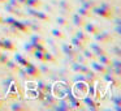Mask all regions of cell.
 I'll return each mask as SVG.
<instances>
[{
  "label": "cell",
  "instance_id": "6da1fadb",
  "mask_svg": "<svg viewBox=\"0 0 121 111\" xmlns=\"http://www.w3.org/2000/svg\"><path fill=\"white\" fill-rule=\"evenodd\" d=\"M96 16H100L103 18H107V20H113L115 18V11H113V7L111 5L108 1H103L100 5H96L92 8V11Z\"/></svg>",
  "mask_w": 121,
  "mask_h": 111
},
{
  "label": "cell",
  "instance_id": "b9f144b4",
  "mask_svg": "<svg viewBox=\"0 0 121 111\" xmlns=\"http://www.w3.org/2000/svg\"><path fill=\"white\" fill-rule=\"evenodd\" d=\"M39 71H40V73H42V74H47V73H50V69H48L46 65L40 67V68H39Z\"/></svg>",
  "mask_w": 121,
  "mask_h": 111
},
{
  "label": "cell",
  "instance_id": "1f68e13d",
  "mask_svg": "<svg viewBox=\"0 0 121 111\" xmlns=\"http://www.w3.org/2000/svg\"><path fill=\"white\" fill-rule=\"evenodd\" d=\"M77 13H78L79 16L85 17V18H91V17H92V12L90 11V9L83 8V7H81V8H79L78 11H77Z\"/></svg>",
  "mask_w": 121,
  "mask_h": 111
},
{
  "label": "cell",
  "instance_id": "d6986e66",
  "mask_svg": "<svg viewBox=\"0 0 121 111\" xmlns=\"http://www.w3.org/2000/svg\"><path fill=\"white\" fill-rule=\"evenodd\" d=\"M89 48H90V50H91L96 56H99V55H104V54H108V52H107V50H105V48H103L98 42H96V43H90Z\"/></svg>",
  "mask_w": 121,
  "mask_h": 111
},
{
  "label": "cell",
  "instance_id": "5b68a950",
  "mask_svg": "<svg viewBox=\"0 0 121 111\" xmlns=\"http://www.w3.org/2000/svg\"><path fill=\"white\" fill-rule=\"evenodd\" d=\"M94 38L99 45H107V43L113 42V35L109 32H99L94 35Z\"/></svg>",
  "mask_w": 121,
  "mask_h": 111
},
{
  "label": "cell",
  "instance_id": "5bb4252c",
  "mask_svg": "<svg viewBox=\"0 0 121 111\" xmlns=\"http://www.w3.org/2000/svg\"><path fill=\"white\" fill-rule=\"evenodd\" d=\"M9 110H12V111H26V110H30V107L25 102H22V101H14L13 103L9 105Z\"/></svg>",
  "mask_w": 121,
  "mask_h": 111
},
{
  "label": "cell",
  "instance_id": "e575fe53",
  "mask_svg": "<svg viewBox=\"0 0 121 111\" xmlns=\"http://www.w3.org/2000/svg\"><path fill=\"white\" fill-rule=\"evenodd\" d=\"M51 35L55 37L56 39H65V34H64L61 30H59V29H52L51 30Z\"/></svg>",
  "mask_w": 121,
  "mask_h": 111
},
{
  "label": "cell",
  "instance_id": "f35d334b",
  "mask_svg": "<svg viewBox=\"0 0 121 111\" xmlns=\"http://www.w3.org/2000/svg\"><path fill=\"white\" fill-rule=\"evenodd\" d=\"M33 55H34V56H35V58H37L39 61H42V63H43V52H42V51H38V50H35Z\"/></svg>",
  "mask_w": 121,
  "mask_h": 111
},
{
  "label": "cell",
  "instance_id": "8992f818",
  "mask_svg": "<svg viewBox=\"0 0 121 111\" xmlns=\"http://www.w3.org/2000/svg\"><path fill=\"white\" fill-rule=\"evenodd\" d=\"M82 102L89 110H100V101H96L94 97L86 95L82 98Z\"/></svg>",
  "mask_w": 121,
  "mask_h": 111
},
{
  "label": "cell",
  "instance_id": "30bf717a",
  "mask_svg": "<svg viewBox=\"0 0 121 111\" xmlns=\"http://www.w3.org/2000/svg\"><path fill=\"white\" fill-rule=\"evenodd\" d=\"M42 103L46 108H53L55 105L57 103V97H55L52 93H47L46 97L42 99Z\"/></svg>",
  "mask_w": 121,
  "mask_h": 111
},
{
  "label": "cell",
  "instance_id": "8d00e7d4",
  "mask_svg": "<svg viewBox=\"0 0 121 111\" xmlns=\"http://www.w3.org/2000/svg\"><path fill=\"white\" fill-rule=\"evenodd\" d=\"M9 59H11V58H9V55L1 52V54H0V65H5V63L9 60Z\"/></svg>",
  "mask_w": 121,
  "mask_h": 111
},
{
  "label": "cell",
  "instance_id": "4dcf8cb0",
  "mask_svg": "<svg viewBox=\"0 0 121 111\" xmlns=\"http://www.w3.org/2000/svg\"><path fill=\"white\" fill-rule=\"evenodd\" d=\"M35 18H38L39 21H42V22H50L51 21V18H50V16H48L46 12H39V11H37V13H35Z\"/></svg>",
  "mask_w": 121,
  "mask_h": 111
},
{
  "label": "cell",
  "instance_id": "60d3db41",
  "mask_svg": "<svg viewBox=\"0 0 121 111\" xmlns=\"http://www.w3.org/2000/svg\"><path fill=\"white\" fill-rule=\"evenodd\" d=\"M5 106H7V98L5 97H1V98H0V110L4 108Z\"/></svg>",
  "mask_w": 121,
  "mask_h": 111
},
{
  "label": "cell",
  "instance_id": "d590c367",
  "mask_svg": "<svg viewBox=\"0 0 121 111\" xmlns=\"http://www.w3.org/2000/svg\"><path fill=\"white\" fill-rule=\"evenodd\" d=\"M24 48H25V51H26L27 54H30V55H33V54H34V51H35V46L33 45L31 42H29V43H25Z\"/></svg>",
  "mask_w": 121,
  "mask_h": 111
},
{
  "label": "cell",
  "instance_id": "f546056e",
  "mask_svg": "<svg viewBox=\"0 0 121 111\" xmlns=\"http://www.w3.org/2000/svg\"><path fill=\"white\" fill-rule=\"evenodd\" d=\"M30 42H31L34 46H38V45H46V41L43 39V38L40 37V35H38V34L31 35V37H30Z\"/></svg>",
  "mask_w": 121,
  "mask_h": 111
},
{
  "label": "cell",
  "instance_id": "ffe728a7",
  "mask_svg": "<svg viewBox=\"0 0 121 111\" xmlns=\"http://www.w3.org/2000/svg\"><path fill=\"white\" fill-rule=\"evenodd\" d=\"M35 89H37V92H42V93H51L52 92V88H51V85H48V84H46V82H43V81H38V84H37V86H35Z\"/></svg>",
  "mask_w": 121,
  "mask_h": 111
},
{
  "label": "cell",
  "instance_id": "83f0119b",
  "mask_svg": "<svg viewBox=\"0 0 121 111\" xmlns=\"http://www.w3.org/2000/svg\"><path fill=\"white\" fill-rule=\"evenodd\" d=\"M72 46H73L74 48H77L78 51H82L85 47H86V43H83L82 41H79L78 38H76L73 35V38H72Z\"/></svg>",
  "mask_w": 121,
  "mask_h": 111
},
{
  "label": "cell",
  "instance_id": "9c48e42d",
  "mask_svg": "<svg viewBox=\"0 0 121 111\" xmlns=\"http://www.w3.org/2000/svg\"><path fill=\"white\" fill-rule=\"evenodd\" d=\"M63 52L65 54L66 56H68V59H70L72 61H74V59H76V56H77V54L78 52H81V51H78L77 48H74L72 45H63Z\"/></svg>",
  "mask_w": 121,
  "mask_h": 111
},
{
  "label": "cell",
  "instance_id": "e0dca14e",
  "mask_svg": "<svg viewBox=\"0 0 121 111\" xmlns=\"http://www.w3.org/2000/svg\"><path fill=\"white\" fill-rule=\"evenodd\" d=\"M25 22L27 24V26H29L30 32L31 33H42L43 30V26L39 24V22H35V21H31V20H24Z\"/></svg>",
  "mask_w": 121,
  "mask_h": 111
},
{
  "label": "cell",
  "instance_id": "d6a6232c",
  "mask_svg": "<svg viewBox=\"0 0 121 111\" xmlns=\"http://www.w3.org/2000/svg\"><path fill=\"white\" fill-rule=\"evenodd\" d=\"M82 4V7L86 9H90V11H92V8L94 7H96V3H95L94 0H79Z\"/></svg>",
  "mask_w": 121,
  "mask_h": 111
},
{
  "label": "cell",
  "instance_id": "9a60e30c",
  "mask_svg": "<svg viewBox=\"0 0 121 111\" xmlns=\"http://www.w3.org/2000/svg\"><path fill=\"white\" fill-rule=\"evenodd\" d=\"M13 26L16 28L20 33H24V34H30V33H31L26 22H25V21H20L18 18H16V21L13 22Z\"/></svg>",
  "mask_w": 121,
  "mask_h": 111
},
{
  "label": "cell",
  "instance_id": "7a4b0ae2",
  "mask_svg": "<svg viewBox=\"0 0 121 111\" xmlns=\"http://www.w3.org/2000/svg\"><path fill=\"white\" fill-rule=\"evenodd\" d=\"M72 94L77 98H83L87 95V84L83 81H77L73 86V92Z\"/></svg>",
  "mask_w": 121,
  "mask_h": 111
},
{
  "label": "cell",
  "instance_id": "ab89813d",
  "mask_svg": "<svg viewBox=\"0 0 121 111\" xmlns=\"http://www.w3.org/2000/svg\"><path fill=\"white\" fill-rule=\"evenodd\" d=\"M112 51L116 54V56H117V58L121 55V48H120V46H118V45H117V46H115V47L112 48Z\"/></svg>",
  "mask_w": 121,
  "mask_h": 111
},
{
  "label": "cell",
  "instance_id": "52a82bcc",
  "mask_svg": "<svg viewBox=\"0 0 121 111\" xmlns=\"http://www.w3.org/2000/svg\"><path fill=\"white\" fill-rule=\"evenodd\" d=\"M25 71H26V73L29 74L30 77H31V80H40L42 79V73H40L39 68H38L35 64L30 63L27 67H25Z\"/></svg>",
  "mask_w": 121,
  "mask_h": 111
},
{
  "label": "cell",
  "instance_id": "2e32d148",
  "mask_svg": "<svg viewBox=\"0 0 121 111\" xmlns=\"http://www.w3.org/2000/svg\"><path fill=\"white\" fill-rule=\"evenodd\" d=\"M72 22H73V25L76 28H78V29H82L83 28V25L87 22V18H85V17L79 16L78 13H74L73 16H72Z\"/></svg>",
  "mask_w": 121,
  "mask_h": 111
},
{
  "label": "cell",
  "instance_id": "277c9868",
  "mask_svg": "<svg viewBox=\"0 0 121 111\" xmlns=\"http://www.w3.org/2000/svg\"><path fill=\"white\" fill-rule=\"evenodd\" d=\"M103 79H104V81H107L108 84L111 85V88L120 89V85H121L120 76H116L115 73H112V72H108V73L103 74Z\"/></svg>",
  "mask_w": 121,
  "mask_h": 111
},
{
  "label": "cell",
  "instance_id": "7c38bea8",
  "mask_svg": "<svg viewBox=\"0 0 121 111\" xmlns=\"http://www.w3.org/2000/svg\"><path fill=\"white\" fill-rule=\"evenodd\" d=\"M82 29L90 35H95V34H98V33L100 32V26H98V25L94 24V22H86Z\"/></svg>",
  "mask_w": 121,
  "mask_h": 111
},
{
  "label": "cell",
  "instance_id": "603a6c76",
  "mask_svg": "<svg viewBox=\"0 0 121 111\" xmlns=\"http://www.w3.org/2000/svg\"><path fill=\"white\" fill-rule=\"evenodd\" d=\"M14 61H16L20 67H22V68H25V67H27L30 64V61L27 60L24 55H21V54H16V55H14Z\"/></svg>",
  "mask_w": 121,
  "mask_h": 111
},
{
  "label": "cell",
  "instance_id": "cb8c5ba5",
  "mask_svg": "<svg viewBox=\"0 0 121 111\" xmlns=\"http://www.w3.org/2000/svg\"><path fill=\"white\" fill-rule=\"evenodd\" d=\"M43 63H48V64H55L57 63V59H56V56L53 55V54H51L50 51H46V52H43Z\"/></svg>",
  "mask_w": 121,
  "mask_h": 111
},
{
  "label": "cell",
  "instance_id": "ee69618b",
  "mask_svg": "<svg viewBox=\"0 0 121 111\" xmlns=\"http://www.w3.org/2000/svg\"><path fill=\"white\" fill-rule=\"evenodd\" d=\"M7 1H8V0H0V4H5Z\"/></svg>",
  "mask_w": 121,
  "mask_h": 111
},
{
  "label": "cell",
  "instance_id": "ba28073f",
  "mask_svg": "<svg viewBox=\"0 0 121 111\" xmlns=\"http://www.w3.org/2000/svg\"><path fill=\"white\" fill-rule=\"evenodd\" d=\"M4 11L8 12L9 14H12L13 17H17V18H26L27 17V14L25 13V12H22L21 9H18V8H14V7L9 5L8 3L4 4Z\"/></svg>",
  "mask_w": 121,
  "mask_h": 111
},
{
  "label": "cell",
  "instance_id": "c3c4849f",
  "mask_svg": "<svg viewBox=\"0 0 121 111\" xmlns=\"http://www.w3.org/2000/svg\"><path fill=\"white\" fill-rule=\"evenodd\" d=\"M0 54H1V50H0Z\"/></svg>",
  "mask_w": 121,
  "mask_h": 111
},
{
  "label": "cell",
  "instance_id": "7402d4cb",
  "mask_svg": "<svg viewBox=\"0 0 121 111\" xmlns=\"http://www.w3.org/2000/svg\"><path fill=\"white\" fill-rule=\"evenodd\" d=\"M96 61H99L100 64H103V65H105V67H111V65H112V59H111V56L108 55V54L96 56Z\"/></svg>",
  "mask_w": 121,
  "mask_h": 111
},
{
  "label": "cell",
  "instance_id": "74e56055",
  "mask_svg": "<svg viewBox=\"0 0 121 111\" xmlns=\"http://www.w3.org/2000/svg\"><path fill=\"white\" fill-rule=\"evenodd\" d=\"M7 3L9 4V5H12V7H14V8H18V9H21L22 8V4L20 3L18 0H8Z\"/></svg>",
  "mask_w": 121,
  "mask_h": 111
},
{
  "label": "cell",
  "instance_id": "4fadbf2b",
  "mask_svg": "<svg viewBox=\"0 0 121 111\" xmlns=\"http://www.w3.org/2000/svg\"><path fill=\"white\" fill-rule=\"evenodd\" d=\"M59 9L63 12V16L68 17V14L73 11V7H72V4L69 3V1H66V0H60V1H59Z\"/></svg>",
  "mask_w": 121,
  "mask_h": 111
},
{
  "label": "cell",
  "instance_id": "f6af8a7d",
  "mask_svg": "<svg viewBox=\"0 0 121 111\" xmlns=\"http://www.w3.org/2000/svg\"><path fill=\"white\" fill-rule=\"evenodd\" d=\"M18 1H20V3L22 4V5H24V4H25V1H26V0H18Z\"/></svg>",
  "mask_w": 121,
  "mask_h": 111
},
{
  "label": "cell",
  "instance_id": "f1b7e54d",
  "mask_svg": "<svg viewBox=\"0 0 121 111\" xmlns=\"http://www.w3.org/2000/svg\"><path fill=\"white\" fill-rule=\"evenodd\" d=\"M81 52H82V55H83L89 61H91V60H96V55H95V54L92 52L91 50H90V48H86V47H85L83 50L81 51Z\"/></svg>",
  "mask_w": 121,
  "mask_h": 111
},
{
  "label": "cell",
  "instance_id": "7bdbcfd3",
  "mask_svg": "<svg viewBox=\"0 0 121 111\" xmlns=\"http://www.w3.org/2000/svg\"><path fill=\"white\" fill-rule=\"evenodd\" d=\"M115 32H116V35H120V34H121V28H120V25H116Z\"/></svg>",
  "mask_w": 121,
  "mask_h": 111
},
{
  "label": "cell",
  "instance_id": "484cf974",
  "mask_svg": "<svg viewBox=\"0 0 121 111\" xmlns=\"http://www.w3.org/2000/svg\"><path fill=\"white\" fill-rule=\"evenodd\" d=\"M4 67H5V68L8 69L9 72H12V73H17V72H18V69H20V65H18V64H17L16 61L11 60V59L7 61Z\"/></svg>",
  "mask_w": 121,
  "mask_h": 111
},
{
  "label": "cell",
  "instance_id": "ac0fdd59",
  "mask_svg": "<svg viewBox=\"0 0 121 111\" xmlns=\"http://www.w3.org/2000/svg\"><path fill=\"white\" fill-rule=\"evenodd\" d=\"M1 50L9 51V52H14L16 51V43L12 39H9V38H5V39H3V43H1Z\"/></svg>",
  "mask_w": 121,
  "mask_h": 111
},
{
  "label": "cell",
  "instance_id": "bcb514c9",
  "mask_svg": "<svg viewBox=\"0 0 121 111\" xmlns=\"http://www.w3.org/2000/svg\"><path fill=\"white\" fill-rule=\"evenodd\" d=\"M0 24L3 25V16H0Z\"/></svg>",
  "mask_w": 121,
  "mask_h": 111
},
{
  "label": "cell",
  "instance_id": "44dd1931",
  "mask_svg": "<svg viewBox=\"0 0 121 111\" xmlns=\"http://www.w3.org/2000/svg\"><path fill=\"white\" fill-rule=\"evenodd\" d=\"M74 37L78 38L79 41H82V42L86 43V45L90 42V34H87V33L85 32V30H81V29L77 30V32L74 33Z\"/></svg>",
  "mask_w": 121,
  "mask_h": 111
},
{
  "label": "cell",
  "instance_id": "836d02e7",
  "mask_svg": "<svg viewBox=\"0 0 121 111\" xmlns=\"http://www.w3.org/2000/svg\"><path fill=\"white\" fill-rule=\"evenodd\" d=\"M56 22H57L59 26H65V28L69 26V18L66 16H59L56 18Z\"/></svg>",
  "mask_w": 121,
  "mask_h": 111
},
{
  "label": "cell",
  "instance_id": "3957f363",
  "mask_svg": "<svg viewBox=\"0 0 121 111\" xmlns=\"http://www.w3.org/2000/svg\"><path fill=\"white\" fill-rule=\"evenodd\" d=\"M89 64H90V68H91L96 74H100V76H103V74H105V73H108V72H111V67H105V65L100 64L99 61H96V60L89 61Z\"/></svg>",
  "mask_w": 121,
  "mask_h": 111
},
{
  "label": "cell",
  "instance_id": "8fae6325",
  "mask_svg": "<svg viewBox=\"0 0 121 111\" xmlns=\"http://www.w3.org/2000/svg\"><path fill=\"white\" fill-rule=\"evenodd\" d=\"M53 110H57V111H70L72 107H70V105H69L68 99L64 97V98H60V99H57V103L55 105Z\"/></svg>",
  "mask_w": 121,
  "mask_h": 111
},
{
  "label": "cell",
  "instance_id": "d4e9b609",
  "mask_svg": "<svg viewBox=\"0 0 121 111\" xmlns=\"http://www.w3.org/2000/svg\"><path fill=\"white\" fill-rule=\"evenodd\" d=\"M7 26H8V29L3 30L5 35H11V37H21V33H20L13 25H7Z\"/></svg>",
  "mask_w": 121,
  "mask_h": 111
},
{
  "label": "cell",
  "instance_id": "7dc6e473",
  "mask_svg": "<svg viewBox=\"0 0 121 111\" xmlns=\"http://www.w3.org/2000/svg\"><path fill=\"white\" fill-rule=\"evenodd\" d=\"M1 43H3V39L0 38V50H1Z\"/></svg>",
  "mask_w": 121,
  "mask_h": 111
},
{
  "label": "cell",
  "instance_id": "4316f807",
  "mask_svg": "<svg viewBox=\"0 0 121 111\" xmlns=\"http://www.w3.org/2000/svg\"><path fill=\"white\" fill-rule=\"evenodd\" d=\"M24 5L31 7V8H35V9H39V8L43 7V1L42 0H26Z\"/></svg>",
  "mask_w": 121,
  "mask_h": 111
}]
</instances>
